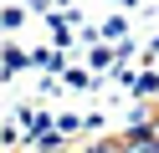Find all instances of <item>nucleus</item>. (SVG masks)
Here are the masks:
<instances>
[{
    "mask_svg": "<svg viewBox=\"0 0 159 153\" xmlns=\"http://www.w3.org/2000/svg\"><path fill=\"white\" fill-rule=\"evenodd\" d=\"M118 153H159L154 148V122H144V128H134L123 143H118Z\"/></svg>",
    "mask_w": 159,
    "mask_h": 153,
    "instance_id": "obj_1",
    "label": "nucleus"
},
{
    "mask_svg": "<svg viewBox=\"0 0 159 153\" xmlns=\"http://www.w3.org/2000/svg\"><path fill=\"white\" fill-rule=\"evenodd\" d=\"M154 148H159V122H154Z\"/></svg>",
    "mask_w": 159,
    "mask_h": 153,
    "instance_id": "obj_2",
    "label": "nucleus"
},
{
    "mask_svg": "<svg viewBox=\"0 0 159 153\" xmlns=\"http://www.w3.org/2000/svg\"><path fill=\"white\" fill-rule=\"evenodd\" d=\"M46 153H67V148H46Z\"/></svg>",
    "mask_w": 159,
    "mask_h": 153,
    "instance_id": "obj_3",
    "label": "nucleus"
}]
</instances>
